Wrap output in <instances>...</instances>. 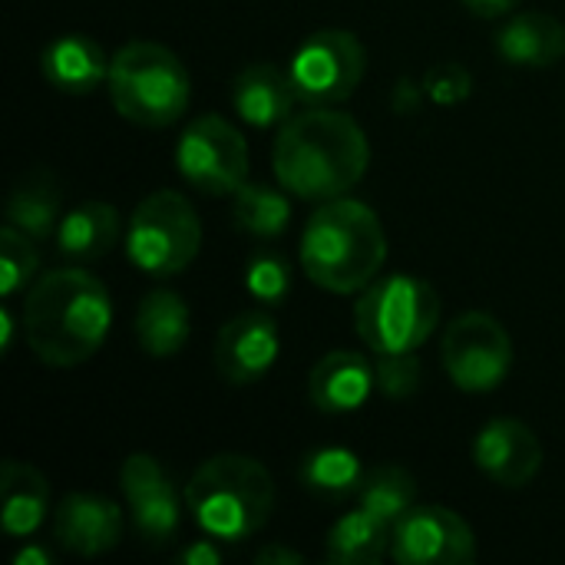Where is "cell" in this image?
Instances as JSON below:
<instances>
[{"label": "cell", "instance_id": "obj_1", "mask_svg": "<svg viewBox=\"0 0 565 565\" xmlns=\"http://www.w3.org/2000/svg\"><path fill=\"white\" fill-rule=\"evenodd\" d=\"M371 166L367 132L334 106H308L278 126L271 169L278 185L305 202L348 195Z\"/></svg>", "mask_w": 565, "mask_h": 565}, {"label": "cell", "instance_id": "obj_2", "mask_svg": "<svg viewBox=\"0 0 565 565\" xmlns=\"http://www.w3.org/2000/svg\"><path fill=\"white\" fill-rule=\"evenodd\" d=\"M23 338L33 358L46 367H79L109 338L113 298L106 285L73 268L40 275L23 295Z\"/></svg>", "mask_w": 565, "mask_h": 565}, {"label": "cell", "instance_id": "obj_3", "mask_svg": "<svg viewBox=\"0 0 565 565\" xmlns=\"http://www.w3.org/2000/svg\"><path fill=\"white\" fill-rule=\"evenodd\" d=\"M298 262L311 285L331 295H361L387 262V235L377 212L348 195L318 202L301 232Z\"/></svg>", "mask_w": 565, "mask_h": 565}, {"label": "cell", "instance_id": "obj_4", "mask_svg": "<svg viewBox=\"0 0 565 565\" xmlns=\"http://www.w3.org/2000/svg\"><path fill=\"white\" fill-rule=\"evenodd\" d=\"M185 507L205 536L218 543H245L271 520L275 480L255 457L215 454L189 477Z\"/></svg>", "mask_w": 565, "mask_h": 565}, {"label": "cell", "instance_id": "obj_5", "mask_svg": "<svg viewBox=\"0 0 565 565\" xmlns=\"http://www.w3.org/2000/svg\"><path fill=\"white\" fill-rule=\"evenodd\" d=\"M106 93L113 109L142 129L179 122L192 99L185 63L156 40H129L109 60Z\"/></svg>", "mask_w": 565, "mask_h": 565}, {"label": "cell", "instance_id": "obj_6", "mask_svg": "<svg viewBox=\"0 0 565 565\" xmlns=\"http://www.w3.org/2000/svg\"><path fill=\"white\" fill-rule=\"evenodd\" d=\"M440 295L427 278L411 271L377 275L354 301L358 338L374 354L417 351L440 328Z\"/></svg>", "mask_w": 565, "mask_h": 565}, {"label": "cell", "instance_id": "obj_7", "mask_svg": "<svg viewBox=\"0 0 565 565\" xmlns=\"http://www.w3.org/2000/svg\"><path fill=\"white\" fill-rule=\"evenodd\" d=\"M202 248V222L195 205L175 192H149L126 222V255L149 278L185 271Z\"/></svg>", "mask_w": 565, "mask_h": 565}, {"label": "cell", "instance_id": "obj_8", "mask_svg": "<svg viewBox=\"0 0 565 565\" xmlns=\"http://www.w3.org/2000/svg\"><path fill=\"white\" fill-rule=\"evenodd\" d=\"M367 70V50L351 30H318L298 43L288 76L301 106H338L354 96Z\"/></svg>", "mask_w": 565, "mask_h": 565}, {"label": "cell", "instance_id": "obj_9", "mask_svg": "<svg viewBox=\"0 0 565 565\" xmlns=\"http://www.w3.org/2000/svg\"><path fill=\"white\" fill-rule=\"evenodd\" d=\"M440 364L463 394L497 391L513 367V338L487 311H463L444 328Z\"/></svg>", "mask_w": 565, "mask_h": 565}, {"label": "cell", "instance_id": "obj_10", "mask_svg": "<svg viewBox=\"0 0 565 565\" xmlns=\"http://www.w3.org/2000/svg\"><path fill=\"white\" fill-rule=\"evenodd\" d=\"M248 142L218 113L195 116L175 142L179 175L202 195H232L248 182Z\"/></svg>", "mask_w": 565, "mask_h": 565}, {"label": "cell", "instance_id": "obj_11", "mask_svg": "<svg viewBox=\"0 0 565 565\" xmlns=\"http://www.w3.org/2000/svg\"><path fill=\"white\" fill-rule=\"evenodd\" d=\"M391 559L401 565H467L477 559V533L447 507H411L391 526Z\"/></svg>", "mask_w": 565, "mask_h": 565}, {"label": "cell", "instance_id": "obj_12", "mask_svg": "<svg viewBox=\"0 0 565 565\" xmlns=\"http://www.w3.org/2000/svg\"><path fill=\"white\" fill-rule=\"evenodd\" d=\"M119 490L126 497L132 526L146 546H169L182 530V493L166 467L149 454L122 460Z\"/></svg>", "mask_w": 565, "mask_h": 565}, {"label": "cell", "instance_id": "obj_13", "mask_svg": "<svg viewBox=\"0 0 565 565\" xmlns=\"http://www.w3.org/2000/svg\"><path fill=\"white\" fill-rule=\"evenodd\" d=\"M281 354V334L265 308L242 311L218 328L212 364L218 377L232 387L258 384Z\"/></svg>", "mask_w": 565, "mask_h": 565}, {"label": "cell", "instance_id": "obj_14", "mask_svg": "<svg viewBox=\"0 0 565 565\" xmlns=\"http://www.w3.org/2000/svg\"><path fill=\"white\" fill-rule=\"evenodd\" d=\"M473 463L503 490H523L543 470V444L516 417H493L473 437Z\"/></svg>", "mask_w": 565, "mask_h": 565}, {"label": "cell", "instance_id": "obj_15", "mask_svg": "<svg viewBox=\"0 0 565 565\" xmlns=\"http://www.w3.org/2000/svg\"><path fill=\"white\" fill-rule=\"evenodd\" d=\"M126 533V516L116 500L96 493H66L53 513V540L83 559L113 553Z\"/></svg>", "mask_w": 565, "mask_h": 565}, {"label": "cell", "instance_id": "obj_16", "mask_svg": "<svg viewBox=\"0 0 565 565\" xmlns=\"http://www.w3.org/2000/svg\"><path fill=\"white\" fill-rule=\"evenodd\" d=\"M377 391L374 364L361 351H328L308 374V401L321 414H354Z\"/></svg>", "mask_w": 565, "mask_h": 565}, {"label": "cell", "instance_id": "obj_17", "mask_svg": "<svg viewBox=\"0 0 565 565\" xmlns=\"http://www.w3.org/2000/svg\"><path fill=\"white\" fill-rule=\"evenodd\" d=\"M497 56L520 70H546L565 56V23L546 10H513L493 36Z\"/></svg>", "mask_w": 565, "mask_h": 565}, {"label": "cell", "instance_id": "obj_18", "mask_svg": "<svg viewBox=\"0 0 565 565\" xmlns=\"http://www.w3.org/2000/svg\"><path fill=\"white\" fill-rule=\"evenodd\" d=\"M106 50L89 33H60L40 53L43 79L66 96H89L109 76Z\"/></svg>", "mask_w": 565, "mask_h": 565}, {"label": "cell", "instance_id": "obj_19", "mask_svg": "<svg viewBox=\"0 0 565 565\" xmlns=\"http://www.w3.org/2000/svg\"><path fill=\"white\" fill-rule=\"evenodd\" d=\"M295 103H298V96H295L288 70H281L268 60L248 63L245 70H238V76L232 83V106H235L238 119H245L255 129L281 126L291 116Z\"/></svg>", "mask_w": 565, "mask_h": 565}, {"label": "cell", "instance_id": "obj_20", "mask_svg": "<svg viewBox=\"0 0 565 565\" xmlns=\"http://www.w3.org/2000/svg\"><path fill=\"white\" fill-rule=\"evenodd\" d=\"M119 235H122V218L116 205L89 199L60 218L53 245H56V255L66 258L70 265H89V262L106 258L119 245Z\"/></svg>", "mask_w": 565, "mask_h": 565}, {"label": "cell", "instance_id": "obj_21", "mask_svg": "<svg viewBox=\"0 0 565 565\" xmlns=\"http://www.w3.org/2000/svg\"><path fill=\"white\" fill-rule=\"evenodd\" d=\"M46 513H50L46 477L23 460H7L0 470V523H3V533L13 540H26L43 526Z\"/></svg>", "mask_w": 565, "mask_h": 565}, {"label": "cell", "instance_id": "obj_22", "mask_svg": "<svg viewBox=\"0 0 565 565\" xmlns=\"http://www.w3.org/2000/svg\"><path fill=\"white\" fill-rule=\"evenodd\" d=\"M63 218V192L50 169H30L20 175V182L10 189L7 199V225L23 232L26 238L50 242Z\"/></svg>", "mask_w": 565, "mask_h": 565}, {"label": "cell", "instance_id": "obj_23", "mask_svg": "<svg viewBox=\"0 0 565 565\" xmlns=\"http://www.w3.org/2000/svg\"><path fill=\"white\" fill-rule=\"evenodd\" d=\"M192 334V315L182 295L169 291V288H156L149 291L139 308H136V341L139 348L156 358V361H169L175 358Z\"/></svg>", "mask_w": 565, "mask_h": 565}, {"label": "cell", "instance_id": "obj_24", "mask_svg": "<svg viewBox=\"0 0 565 565\" xmlns=\"http://www.w3.org/2000/svg\"><path fill=\"white\" fill-rule=\"evenodd\" d=\"M367 470L361 463V457L348 447H318L308 450L298 463V480L301 487L328 503H341L361 493Z\"/></svg>", "mask_w": 565, "mask_h": 565}, {"label": "cell", "instance_id": "obj_25", "mask_svg": "<svg viewBox=\"0 0 565 565\" xmlns=\"http://www.w3.org/2000/svg\"><path fill=\"white\" fill-rule=\"evenodd\" d=\"M324 556L334 565H377L391 556V523L358 507L328 530Z\"/></svg>", "mask_w": 565, "mask_h": 565}, {"label": "cell", "instance_id": "obj_26", "mask_svg": "<svg viewBox=\"0 0 565 565\" xmlns=\"http://www.w3.org/2000/svg\"><path fill=\"white\" fill-rule=\"evenodd\" d=\"M291 192L281 185L245 182L232 192V218L252 238H278L291 222Z\"/></svg>", "mask_w": 565, "mask_h": 565}, {"label": "cell", "instance_id": "obj_27", "mask_svg": "<svg viewBox=\"0 0 565 565\" xmlns=\"http://www.w3.org/2000/svg\"><path fill=\"white\" fill-rule=\"evenodd\" d=\"M358 507H364L367 513H374L377 520L394 526L411 507H417L414 473L401 463H381V467L367 470L361 493H358Z\"/></svg>", "mask_w": 565, "mask_h": 565}, {"label": "cell", "instance_id": "obj_28", "mask_svg": "<svg viewBox=\"0 0 565 565\" xmlns=\"http://www.w3.org/2000/svg\"><path fill=\"white\" fill-rule=\"evenodd\" d=\"M245 291L262 308H278L291 295V265L275 248H258L245 262Z\"/></svg>", "mask_w": 565, "mask_h": 565}, {"label": "cell", "instance_id": "obj_29", "mask_svg": "<svg viewBox=\"0 0 565 565\" xmlns=\"http://www.w3.org/2000/svg\"><path fill=\"white\" fill-rule=\"evenodd\" d=\"M40 252L36 242L17 232L13 225H3L0 232V295L13 298L26 291L40 275Z\"/></svg>", "mask_w": 565, "mask_h": 565}, {"label": "cell", "instance_id": "obj_30", "mask_svg": "<svg viewBox=\"0 0 565 565\" xmlns=\"http://www.w3.org/2000/svg\"><path fill=\"white\" fill-rule=\"evenodd\" d=\"M374 377H377V391L384 397H391V401L414 397L420 387V358L414 351L377 354L374 358Z\"/></svg>", "mask_w": 565, "mask_h": 565}, {"label": "cell", "instance_id": "obj_31", "mask_svg": "<svg viewBox=\"0 0 565 565\" xmlns=\"http://www.w3.org/2000/svg\"><path fill=\"white\" fill-rule=\"evenodd\" d=\"M424 93L437 106H457L473 93V73L463 63H434L424 73Z\"/></svg>", "mask_w": 565, "mask_h": 565}, {"label": "cell", "instance_id": "obj_32", "mask_svg": "<svg viewBox=\"0 0 565 565\" xmlns=\"http://www.w3.org/2000/svg\"><path fill=\"white\" fill-rule=\"evenodd\" d=\"M218 540H192L182 553H179V563L182 565H218L222 563V550L215 546Z\"/></svg>", "mask_w": 565, "mask_h": 565}, {"label": "cell", "instance_id": "obj_33", "mask_svg": "<svg viewBox=\"0 0 565 565\" xmlns=\"http://www.w3.org/2000/svg\"><path fill=\"white\" fill-rule=\"evenodd\" d=\"M427 99V93H424V79L420 83H414V79H401L397 86H394V106H397V113H414L420 103Z\"/></svg>", "mask_w": 565, "mask_h": 565}, {"label": "cell", "instance_id": "obj_34", "mask_svg": "<svg viewBox=\"0 0 565 565\" xmlns=\"http://www.w3.org/2000/svg\"><path fill=\"white\" fill-rule=\"evenodd\" d=\"M255 563L258 565H301L305 556L291 546H281V543H268L255 553Z\"/></svg>", "mask_w": 565, "mask_h": 565}, {"label": "cell", "instance_id": "obj_35", "mask_svg": "<svg viewBox=\"0 0 565 565\" xmlns=\"http://www.w3.org/2000/svg\"><path fill=\"white\" fill-rule=\"evenodd\" d=\"M470 13L477 17H487V20H497V17H510L523 0H460Z\"/></svg>", "mask_w": 565, "mask_h": 565}, {"label": "cell", "instance_id": "obj_36", "mask_svg": "<svg viewBox=\"0 0 565 565\" xmlns=\"http://www.w3.org/2000/svg\"><path fill=\"white\" fill-rule=\"evenodd\" d=\"M13 563L17 565H53V556H50V550L26 543V546H23L17 556H13Z\"/></svg>", "mask_w": 565, "mask_h": 565}, {"label": "cell", "instance_id": "obj_37", "mask_svg": "<svg viewBox=\"0 0 565 565\" xmlns=\"http://www.w3.org/2000/svg\"><path fill=\"white\" fill-rule=\"evenodd\" d=\"M13 331H17V324H13V311L3 305V308H0V348H3V354L13 348Z\"/></svg>", "mask_w": 565, "mask_h": 565}]
</instances>
